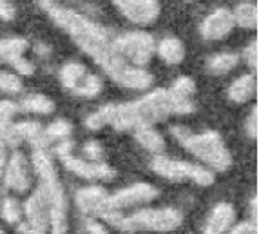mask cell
<instances>
[{
  "instance_id": "cell-1",
  "label": "cell",
  "mask_w": 259,
  "mask_h": 234,
  "mask_svg": "<svg viewBox=\"0 0 259 234\" xmlns=\"http://www.w3.org/2000/svg\"><path fill=\"white\" fill-rule=\"evenodd\" d=\"M48 15L64 31H67L71 38L80 46V49L91 55L93 60L121 87L129 89H147L152 84V74L143 69H136L114 48V40L109 31L95 24L83 15L73 9L62 8L53 0H40Z\"/></svg>"
},
{
  "instance_id": "cell-2",
  "label": "cell",
  "mask_w": 259,
  "mask_h": 234,
  "mask_svg": "<svg viewBox=\"0 0 259 234\" xmlns=\"http://www.w3.org/2000/svg\"><path fill=\"white\" fill-rule=\"evenodd\" d=\"M192 111L194 104L190 102V98H180L170 89H156L151 95L129 104L105 105L107 124H111L116 131L152 126L170 114H189Z\"/></svg>"
},
{
  "instance_id": "cell-3",
  "label": "cell",
  "mask_w": 259,
  "mask_h": 234,
  "mask_svg": "<svg viewBox=\"0 0 259 234\" xmlns=\"http://www.w3.org/2000/svg\"><path fill=\"white\" fill-rule=\"evenodd\" d=\"M172 136L183 147L216 171H227L232 164L230 152L216 131H205L194 135L185 126H172Z\"/></svg>"
},
{
  "instance_id": "cell-4",
  "label": "cell",
  "mask_w": 259,
  "mask_h": 234,
  "mask_svg": "<svg viewBox=\"0 0 259 234\" xmlns=\"http://www.w3.org/2000/svg\"><path fill=\"white\" fill-rule=\"evenodd\" d=\"M183 216L176 209H143L134 213L133 216H121L116 229L133 232V230H156L167 232L182 225Z\"/></svg>"
},
{
  "instance_id": "cell-5",
  "label": "cell",
  "mask_w": 259,
  "mask_h": 234,
  "mask_svg": "<svg viewBox=\"0 0 259 234\" xmlns=\"http://www.w3.org/2000/svg\"><path fill=\"white\" fill-rule=\"evenodd\" d=\"M152 171L160 176L172 180V182H183V180H192L198 185H210L214 182V174L208 169L198 167L189 162H180V160H170L165 156H156L151 164Z\"/></svg>"
},
{
  "instance_id": "cell-6",
  "label": "cell",
  "mask_w": 259,
  "mask_h": 234,
  "mask_svg": "<svg viewBox=\"0 0 259 234\" xmlns=\"http://www.w3.org/2000/svg\"><path fill=\"white\" fill-rule=\"evenodd\" d=\"M73 149V142L65 138L60 142V145L56 147V154L62 160V164L74 173L76 176L85 178V180H102V182H111L116 176V171L112 169L111 165L102 164V162H83L76 156L71 154Z\"/></svg>"
},
{
  "instance_id": "cell-7",
  "label": "cell",
  "mask_w": 259,
  "mask_h": 234,
  "mask_svg": "<svg viewBox=\"0 0 259 234\" xmlns=\"http://www.w3.org/2000/svg\"><path fill=\"white\" fill-rule=\"evenodd\" d=\"M44 196L48 200L49 207V227L55 234H64L67 230V202H65V192L62 189L58 178L49 176L40 180Z\"/></svg>"
},
{
  "instance_id": "cell-8",
  "label": "cell",
  "mask_w": 259,
  "mask_h": 234,
  "mask_svg": "<svg viewBox=\"0 0 259 234\" xmlns=\"http://www.w3.org/2000/svg\"><path fill=\"white\" fill-rule=\"evenodd\" d=\"M114 48L125 60L134 65H147L154 53V40L149 33L133 31L114 38Z\"/></svg>"
},
{
  "instance_id": "cell-9",
  "label": "cell",
  "mask_w": 259,
  "mask_h": 234,
  "mask_svg": "<svg viewBox=\"0 0 259 234\" xmlns=\"http://www.w3.org/2000/svg\"><path fill=\"white\" fill-rule=\"evenodd\" d=\"M112 2L123 17L140 26L152 24L160 15L158 0H112Z\"/></svg>"
},
{
  "instance_id": "cell-10",
  "label": "cell",
  "mask_w": 259,
  "mask_h": 234,
  "mask_svg": "<svg viewBox=\"0 0 259 234\" xmlns=\"http://www.w3.org/2000/svg\"><path fill=\"white\" fill-rule=\"evenodd\" d=\"M27 49V40L24 38H8L0 40V64L8 62L9 65H13L15 69L24 76L33 74V64L24 58V53Z\"/></svg>"
},
{
  "instance_id": "cell-11",
  "label": "cell",
  "mask_w": 259,
  "mask_h": 234,
  "mask_svg": "<svg viewBox=\"0 0 259 234\" xmlns=\"http://www.w3.org/2000/svg\"><path fill=\"white\" fill-rule=\"evenodd\" d=\"M156 196H158V191L152 185H149V183H134V185L121 189V191L109 196V205L112 209H123L136 204H143V202H151Z\"/></svg>"
},
{
  "instance_id": "cell-12",
  "label": "cell",
  "mask_w": 259,
  "mask_h": 234,
  "mask_svg": "<svg viewBox=\"0 0 259 234\" xmlns=\"http://www.w3.org/2000/svg\"><path fill=\"white\" fill-rule=\"evenodd\" d=\"M234 15L229 9H216L214 13H210L199 26V33L205 40H220L223 36H227L230 31L234 29Z\"/></svg>"
},
{
  "instance_id": "cell-13",
  "label": "cell",
  "mask_w": 259,
  "mask_h": 234,
  "mask_svg": "<svg viewBox=\"0 0 259 234\" xmlns=\"http://www.w3.org/2000/svg\"><path fill=\"white\" fill-rule=\"evenodd\" d=\"M76 205L80 207V211L85 214H93V216H102L104 213H107L109 209H112L109 205V194L105 189L102 187H85L80 189L74 196Z\"/></svg>"
},
{
  "instance_id": "cell-14",
  "label": "cell",
  "mask_w": 259,
  "mask_h": 234,
  "mask_svg": "<svg viewBox=\"0 0 259 234\" xmlns=\"http://www.w3.org/2000/svg\"><path fill=\"white\" fill-rule=\"evenodd\" d=\"M4 185L6 189H13L17 192H26L29 189L31 185L29 167H27L26 158L20 152H15L11 156V160H9L4 176Z\"/></svg>"
},
{
  "instance_id": "cell-15",
  "label": "cell",
  "mask_w": 259,
  "mask_h": 234,
  "mask_svg": "<svg viewBox=\"0 0 259 234\" xmlns=\"http://www.w3.org/2000/svg\"><path fill=\"white\" fill-rule=\"evenodd\" d=\"M27 223L33 229V232H46L49 229V207L48 200L44 196L42 189H36L35 194L27 200L26 204Z\"/></svg>"
},
{
  "instance_id": "cell-16",
  "label": "cell",
  "mask_w": 259,
  "mask_h": 234,
  "mask_svg": "<svg viewBox=\"0 0 259 234\" xmlns=\"http://www.w3.org/2000/svg\"><path fill=\"white\" fill-rule=\"evenodd\" d=\"M234 220H236V213L234 207L229 204H218L216 207L212 209L210 216H208L207 223L203 227V232L208 234H220L229 230L232 227Z\"/></svg>"
},
{
  "instance_id": "cell-17",
  "label": "cell",
  "mask_w": 259,
  "mask_h": 234,
  "mask_svg": "<svg viewBox=\"0 0 259 234\" xmlns=\"http://www.w3.org/2000/svg\"><path fill=\"white\" fill-rule=\"evenodd\" d=\"M13 127L20 136V140H27L33 147H48L49 140L40 124H36V122H20V124H15Z\"/></svg>"
},
{
  "instance_id": "cell-18",
  "label": "cell",
  "mask_w": 259,
  "mask_h": 234,
  "mask_svg": "<svg viewBox=\"0 0 259 234\" xmlns=\"http://www.w3.org/2000/svg\"><path fill=\"white\" fill-rule=\"evenodd\" d=\"M255 93V78L252 74H243L234 80L229 87V98L234 104H245Z\"/></svg>"
},
{
  "instance_id": "cell-19",
  "label": "cell",
  "mask_w": 259,
  "mask_h": 234,
  "mask_svg": "<svg viewBox=\"0 0 259 234\" xmlns=\"http://www.w3.org/2000/svg\"><path fill=\"white\" fill-rule=\"evenodd\" d=\"M134 138H136V142H138L143 149H147L149 152L160 154V152L165 149L163 138H161V135L158 133V131L152 129V126L136 127V131H134Z\"/></svg>"
},
{
  "instance_id": "cell-20",
  "label": "cell",
  "mask_w": 259,
  "mask_h": 234,
  "mask_svg": "<svg viewBox=\"0 0 259 234\" xmlns=\"http://www.w3.org/2000/svg\"><path fill=\"white\" fill-rule=\"evenodd\" d=\"M158 55H160L165 64L176 65L185 58V48H183L182 40L168 36V38L161 40V44L158 46Z\"/></svg>"
},
{
  "instance_id": "cell-21",
  "label": "cell",
  "mask_w": 259,
  "mask_h": 234,
  "mask_svg": "<svg viewBox=\"0 0 259 234\" xmlns=\"http://www.w3.org/2000/svg\"><path fill=\"white\" fill-rule=\"evenodd\" d=\"M239 58L234 53H218L207 60V71L210 74H225L238 65Z\"/></svg>"
},
{
  "instance_id": "cell-22",
  "label": "cell",
  "mask_w": 259,
  "mask_h": 234,
  "mask_svg": "<svg viewBox=\"0 0 259 234\" xmlns=\"http://www.w3.org/2000/svg\"><path fill=\"white\" fill-rule=\"evenodd\" d=\"M234 20L241 27L246 29H255L257 27V8L252 2H243L234 11Z\"/></svg>"
},
{
  "instance_id": "cell-23",
  "label": "cell",
  "mask_w": 259,
  "mask_h": 234,
  "mask_svg": "<svg viewBox=\"0 0 259 234\" xmlns=\"http://www.w3.org/2000/svg\"><path fill=\"white\" fill-rule=\"evenodd\" d=\"M102 80L96 74H83L82 80L78 82V86L74 89H71V93L76 96H85V98H93L102 91Z\"/></svg>"
},
{
  "instance_id": "cell-24",
  "label": "cell",
  "mask_w": 259,
  "mask_h": 234,
  "mask_svg": "<svg viewBox=\"0 0 259 234\" xmlns=\"http://www.w3.org/2000/svg\"><path fill=\"white\" fill-rule=\"evenodd\" d=\"M85 74V67L76 62H69V64H65L64 67L60 69V80H62V86L65 89H74L78 86V82L82 80V76Z\"/></svg>"
},
{
  "instance_id": "cell-25",
  "label": "cell",
  "mask_w": 259,
  "mask_h": 234,
  "mask_svg": "<svg viewBox=\"0 0 259 234\" xmlns=\"http://www.w3.org/2000/svg\"><path fill=\"white\" fill-rule=\"evenodd\" d=\"M22 107L26 109V111H29V113L49 114V113H53L55 104H53V100H49L48 96H44V95H31V96H27L24 102H22Z\"/></svg>"
},
{
  "instance_id": "cell-26",
  "label": "cell",
  "mask_w": 259,
  "mask_h": 234,
  "mask_svg": "<svg viewBox=\"0 0 259 234\" xmlns=\"http://www.w3.org/2000/svg\"><path fill=\"white\" fill-rule=\"evenodd\" d=\"M71 131H73V126H71L69 122L56 120L46 129V136H48V140H60L62 142V140H65L71 135Z\"/></svg>"
},
{
  "instance_id": "cell-27",
  "label": "cell",
  "mask_w": 259,
  "mask_h": 234,
  "mask_svg": "<svg viewBox=\"0 0 259 234\" xmlns=\"http://www.w3.org/2000/svg\"><path fill=\"white\" fill-rule=\"evenodd\" d=\"M170 91L176 96H180V98H190V96L196 93V84L192 82L189 76H180L176 82L172 84Z\"/></svg>"
},
{
  "instance_id": "cell-28",
  "label": "cell",
  "mask_w": 259,
  "mask_h": 234,
  "mask_svg": "<svg viewBox=\"0 0 259 234\" xmlns=\"http://www.w3.org/2000/svg\"><path fill=\"white\" fill-rule=\"evenodd\" d=\"M0 216L4 218L8 223H17L20 220V205L15 198H6L2 209H0Z\"/></svg>"
},
{
  "instance_id": "cell-29",
  "label": "cell",
  "mask_w": 259,
  "mask_h": 234,
  "mask_svg": "<svg viewBox=\"0 0 259 234\" xmlns=\"http://www.w3.org/2000/svg\"><path fill=\"white\" fill-rule=\"evenodd\" d=\"M0 91L9 93V95H17L22 91V82L20 78L15 76L11 73H6V71H0Z\"/></svg>"
},
{
  "instance_id": "cell-30",
  "label": "cell",
  "mask_w": 259,
  "mask_h": 234,
  "mask_svg": "<svg viewBox=\"0 0 259 234\" xmlns=\"http://www.w3.org/2000/svg\"><path fill=\"white\" fill-rule=\"evenodd\" d=\"M17 113V105L9 100H2L0 102V131H4L6 127L11 124V118Z\"/></svg>"
},
{
  "instance_id": "cell-31",
  "label": "cell",
  "mask_w": 259,
  "mask_h": 234,
  "mask_svg": "<svg viewBox=\"0 0 259 234\" xmlns=\"http://www.w3.org/2000/svg\"><path fill=\"white\" fill-rule=\"evenodd\" d=\"M83 154L91 162H102L104 160V147H102L98 142L91 140V142H87L85 145H83Z\"/></svg>"
},
{
  "instance_id": "cell-32",
  "label": "cell",
  "mask_w": 259,
  "mask_h": 234,
  "mask_svg": "<svg viewBox=\"0 0 259 234\" xmlns=\"http://www.w3.org/2000/svg\"><path fill=\"white\" fill-rule=\"evenodd\" d=\"M246 129V136L250 140H257V133H259V114H257V107L252 109V113L248 114L245 124Z\"/></svg>"
},
{
  "instance_id": "cell-33",
  "label": "cell",
  "mask_w": 259,
  "mask_h": 234,
  "mask_svg": "<svg viewBox=\"0 0 259 234\" xmlns=\"http://www.w3.org/2000/svg\"><path fill=\"white\" fill-rule=\"evenodd\" d=\"M245 60H246V64H248V67L257 69V62H259V44H257V40H252V42L245 48Z\"/></svg>"
},
{
  "instance_id": "cell-34",
  "label": "cell",
  "mask_w": 259,
  "mask_h": 234,
  "mask_svg": "<svg viewBox=\"0 0 259 234\" xmlns=\"http://www.w3.org/2000/svg\"><path fill=\"white\" fill-rule=\"evenodd\" d=\"M17 17V9H15L11 0H0V18L6 22L13 20Z\"/></svg>"
},
{
  "instance_id": "cell-35",
  "label": "cell",
  "mask_w": 259,
  "mask_h": 234,
  "mask_svg": "<svg viewBox=\"0 0 259 234\" xmlns=\"http://www.w3.org/2000/svg\"><path fill=\"white\" fill-rule=\"evenodd\" d=\"M234 234H241V232H257V223H248V221H245V223H239V225H236L234 229H230Z\"/></svg>"
},
{
  "instance_id": "cell-36",
  "label": "cell",
  "mask_w": 259,
  "mask_h": 234,
  "mask_svg": "<svg viewBox=\"0 0 259 234\" xmlns=\"http://www.w3.org/2000/svg\"><path fill=\"white\" fill-rule=\"evenodd\" d=\"M85 230L87 232H96V234L107 232L104 225H100V223H96V221H93V220H85Z\"/></svg>"
},
{
  "instance_id": "cell-37",
  "label": "cell",
  "mask_w": 259,
  "mask_h": 234,
  "mask_svg": "<svg viewBox=\"0 0 259 234\" xmlns=\"http://www.w3.org/2000/svg\"><path fill=\"white\" fill-rule=\"evenodd\" d=\"M6 143L0 140V178L4 174V167H6Z\"/></svg>"
},
{
  "instance_id": "cell-38",
  "label": "cell",
  "mask_w": 259,
  "mask_h": 234,
  "mask_svg": "<svg viewBox=\"0 0 259 234\" xmlns=\"http://www.w3.org/2000/svg\"><path fill=\"white\" fill-rule=\"evenodd\" d=\"M250 211H252V218H254V223H257V218H259V202H257V196H254V198H252Z\"/></svg>"
},
{
  "instance_id": "cell-39",
  "label": "cell",
  "mask_w": 259,
  "mask_h": 234,
  "mask_svg": "<svg viewBox=\"0 0 259 234\" xmlns=\"http://www.w3.org/2000/svg\"><path fill=\"white\" fill-rule=\"evenodd\" d=\"M36 51L40 53V57H46V55H49L51 49H49L48 46H44V44H38V46H36Z\"/></svg>"
},
{
  "instance_id": "cell-40",
  "label": "cell",
  "mask_w": 259,
  "mask_h": 234,
  "mask_svg": "<svg viewBox=\"0 0 259 234\" xmlns=\"http://www.w3.org/2000/svg\"><path fill=\"white\" fill-rule=\"evenodd\" d=\"M0 234H2V229H0Z\"/></svg>"
}]
</instances>
